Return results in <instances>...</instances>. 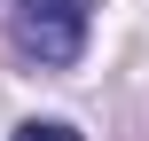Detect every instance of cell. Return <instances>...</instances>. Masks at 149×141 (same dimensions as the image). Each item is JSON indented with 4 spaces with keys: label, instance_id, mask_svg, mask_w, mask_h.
Instances as JSON below:
<instances>
[{
    "label": "cell",
    "instance_id": "obj_2",
    "mask_svg": "<svg viewBox=\"0 0 149 141\" xmlns=\"http://www.w3.org/2000/svg\"><path fill=\"white\" fill-rule=\"evenodd\" d=\"M16 141H79V133L55 126V118H31V126H16Z\"/></svg>",
    "mask_w": 149,
    "mask_h": 141
},
{
    "label": "cell",
    "instance_id": "obj_1",
    "mask_svg": "<svg viewBox=\"0 0 149 141\" xmlns=\"http://www.w3.org/2000/svg\"><path fill=\"white\" fill-rule=\"evenodd\" d=\"M86 24H94V0H16V39L39 55V63H79L86 47Z\"/></svg>",
    "mask_w": 149,
    "mask_h": 141
}]
</instances>
